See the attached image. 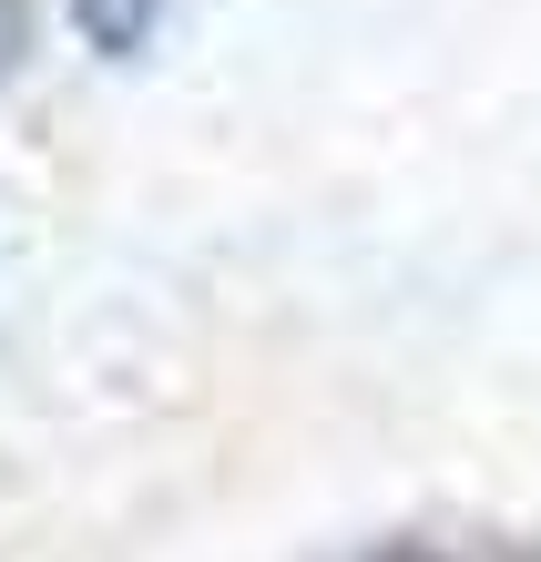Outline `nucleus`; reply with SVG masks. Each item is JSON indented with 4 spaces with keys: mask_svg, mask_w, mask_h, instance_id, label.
<instances>
[{
    "mask_svg": "<svg viewBox=\"0 0 541 562\" xmlns=\"http://www.w3.org/2000/svg\"><path fill=\"white\" fill-rule=\"evenodd\" d=\"M164 11H174V0H72V21H82V42L103 52V61H133L164 31Z\"/></svg>",
    "mask_w": 541,
    "mask_h": 562,
    "instance_id": "nucleus-1",
    "label": "nucleus"
},
{
    "mask_svg": "<svg viewBox=\"0 0 541 562\" xmlns=\"http://www.w3.org/2000/svg\"><path fill=\"white\" fill-rule=\"evenodd\" d=\"M21 52H31V0H0V82H11Z\"/></svg>",
    "mask_w": 541,
    "mask_h": 562,
    "instance_id": "nucleus-2",
    "label": "nucleus"
},
{
    "mask_svg": "<svg viewBox=\"0 0 541 562\" xmlns=\"http://www.w3.org/2000/svg\"><path fill=\"white\" fill-rule=\"evenodd\" d=\"M379 562H450V552H429V542H388Z\"/></svg>",
    "mask_w": 541,
    "mask_h": 562,
    "instance_id": "nucleus-3",
    "label": "nucleus"
}]
</instances>
